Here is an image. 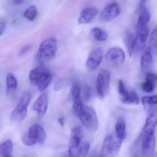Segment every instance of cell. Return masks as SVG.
Masks as SVG:
<instances>
[{
	"mask_svg": "<svg viewBox=\"0 0 157 157\" xmlns=\"http://www.w3.org/2000/svg\"><path fill=\"white\" fill-rule=\"evenodd\" d=\"M14 3L16 5H20L23 3V0H13Z\"/></svg>",
	"mask_w": 157,
	"mask_h": 157,
	"instance_id": "ab89813d",
	"label": "cell"
},
{
	"mask_svg": "<svg viewBox=\"0 0 157 157\" xmlns=\"http://www.w3.org/2000/svg\"><path fill=\"white\" fill-rule=\"evenodd\" d=\"M118 91L121 98L124 97L129 94V91L126 89L124 83L122 80H119L118 82Z\"/></svg>",
	"mask_w": 157,
	"mask_h": 157,
	"instance_id": "d6a6232c",
	"label": "cell"
},
{
	"mask_svg": "<svg viewBox=\"0 0 157 157\" xmlns=\"http://www.w3.org/2000/svg\"><path fill=\"white\" fill-rule=\"evenodd\" d=\"M146 2L147 0H140V6H139L140 11H142V10L146 8L145 5Z\"/></svg>",
	"mask_w": 157,
	"mask_h": 157,
	"instance_id": "74e56055",
	"label": "cell"
},
{
	"mask_svg": "<svg viewBox=\"0 0 157 157\" xmlns=\"http://www.w3.org/2000/svg\"><path fill=\"white\" fill-rule=\"evenodd\" d=\"M84 99L86 101H90L93 98V92L92 88L89 86L86 85L83 88Z\"/></svg>",
	"mask_w": 157,
	"mask_h": 157,
	"instance_id": "1f68e13d",
	"label": "cell"
},
{
	"mask_svg": "<svg viewBox=\"0 0 157 157\" xmlns=\"http://www.w3.org/2000/svg\"><path fill=\"white\" fill-rule=\"evenodd\" d=\"M58 48V42L53 38H50L44 41L40 44L37 53V59L40 63L49 61L56 55Z\"/></svg>",
	"mask_w": 157,
	"mask_h": 157,
	"instance_id": "7a4b0ae2",
	"label": "cell"
},
{
	"mask_svg": "<svg viewBox=\"0 0 157 157\" xmlns=\"http://www.w3.org/2000/svg\"><path fill=\"white\" fill-rule=\"evenodd\" d=\"M62 87V82L61 81L59 80V81H58L55 84L54 88H55V90L56 91H58V90H60Z\"/></svg>",
	"mask_w": 157,
	"mask_h": 157,
	"instance_id": "8d00e7d4",
	"label": "cell"
},
{
	"mask_svg": "<svg viewBox=\"0 0 157 157\" xmlns=\"http://www.w3.org/2000/svg\"><path fill=\"white\" fill-rule=\"evenodd\" d=\"M125 55L121 48H113L110 49L105 55L106 61L111 65L116 67L121 66L124 62Z\"/></svg>",
	"mask_w": 157,
	"mask_h": 157,
	"instance_id": "ba28073f",
	"label": "cell"
},
{
	"mask_svg": "<svg viewBox=\"0 0 157 157\" xmlns=\"http://www.w3.org/2000/svg\"><path fill=\"white\" fill-rule=\"evenodd\" d=\"M6 28V24L3 21H0V37L3 34Z\"/></svg>",
	"mask_w": 157,
	"mask_h": 157,
	"instance_id": "d590c367",
	"label": "cell"
},
{
	"mask_svg": "<svg viewBox=\"0 0 157 157\" xmlns=\"http://www.w3.org/2000/svg\"><path fill=\"white\" fill-rule=\"evenodd\" d=\"M83 107L84 106L83 105L82 99L80 96L75 99H74L73 109L74 112L76 115L79 116V114L82 111Z\"/></svg>",
	"mask_w": 157,
	"mask_h": 157,
	"instance_id": "4dcf8cb0",
	"label": "cell"
},
{
	"mask_svg": "<svg viewBox=\"0 0 157 157\" xmlns=\"http://www.w3.org/2000/svg\"><path fill=\"white\" fill-rule=\"evenodd\" d=\"M48 105V97L47 93L41 94L35 101L33 106L34 111L39 117H42L46 114Z\"/></svg>",
	"mask_w": 157,
	"mask_h": 157,
	"instance_id": "4fadbf2b",
	"label": "cell"
},
{
	"mask_svg": "<svg viewBox=\"0 0 157 157\" xmlns=\"http://www.w3.org/2000/svg\"><path fill=\"white\" fill-rule=\"evenodd\" d=\"M59 124L62 126H63L65 123V118L63 117H60L58 120Z\"/></svg>",
	"mask_w": 157,
	"mask_h": 157,
	"instance_id": "f35d334b",
	"label": "cell"
},
{
	"mask_svg": "<svg viewBox=\"0 0 157 157\" xmlns=\"http://www.w3.org/2000/svg\"><path fill=\"white\" fill-rule=\"evenodd\" d=\"M103 54L100 49H96L90 52L88 57L86 65L89 70L94 71L102 62Z\"/></svg>",
	"mask_w": 157,
	"mask_h": 157,
	"instance_id": "7c38bea8",
	"label": "cell"
},
{
	"mask_svg": "<svg viewBox=\"0 0 157 157\" xmlns=\"http://www.w3.org/2000/svg\"><path fill=\"white\" fill-rule=\"evenodd\" d=\"M136 34L131 31H128L124 37V42L130 57L132 55L134 51Z\"/></svg>",
	"mask_w": 157,
	"mask_h": 157,
	"instance_id": "e0dca14e",
	"label": "cell"
},
{
	"mask_svg": "<svg viewBox=\"0 0 157 157\" xmlns=\"http://www.w3.org/2000/svg\"><path fill=\"white\" fill-rule=\"evenodd\" d=\"M13 144L10 140L0 144V157H13Z\"/></svg>",
	"mask_w": 157,
	"mask_h": 157,
	"instance_id": "ac0fdd59",
	"label": "cell"
},
{
	"mask_svg": "<svg viewBox=\"0 0 157 157\" xmlns=\"http://www.w3.org/2000/svg\"><path fill=\"white\" fill-rule=\"evenodd\" d=\"M143 105L145 107L157 105V95L151 96H145L142 99Z\"/></svg>",
	"mask_w": 157,
	"mask_h": 157,
	"instance_id": "f1b7e54d",
	"label": "cell"
},
{
	"mask_svg": "<svg viewBox=\"0 0 157 157\" xmlns=\"http://www.w3.org/2000/svg\"><path fill=\"white\" fill-rule=\"evenodd\" d=\"M29 80L40 91L46 89L52 80V74L44 64L40 63L36 68L30 72Z\"/></svg>",
	"mask_w": 157,
	"mask_h": 157,
	"instance_id": "6da1fadb",
	"label": "cell"
},
{
	"mask_svg": "<svg viewBox=\"0 0 157 157\" xmlns=\"http://www.w3.org/2000/svg\"><path fill=\"white\" fill-rule=\"evenodd\" d=\"M145 79H148L154 82L157 86V75L154 73H147L145 76Z\"/></svg>",
	"mask_w": 157,
	"mask_h": 157,
	"instance_id": "836d02e7",
	"label": "cell"
},
{
	"mask_svg": "<svg viewBox=\"0 0 157 157\" xmlns=\"http://www.w3.org/2000/svg\"><path fill=\"white\" fill-rule=\"evenodd\" d=\"M81 91V83L78 80L75 81L73 84L71 88L72 96L74 99L77 98L80 96Z\"/></svg>",
	"mask_w": 157,
	"mask_h": 157,
	"instance_id": "83f0119b",
	"label": "cell"
},
{
	"mask_svg": "<svg viewBox=\"0 0 157 157\" xmlns=\"http://www.w3.org/2000/svg\"><path fill=\"white\" fill-rule=\"evenodd\" d=\"M157 124V111L151 112L146 120L145 124L143 129V134L155 133Z\"/></svg>",
	"mask_w": 157,
	"mask_h": 157,
	"instance_id": "2e32d148",
	"label": "cell"
},
{
	"mask_svg": "<svg viewBox=\"0 0 157 157\" xmlns=\"http://www.w3.org/2000/svg\"><path fill=\"white\" fill-rule=\"evenodd\" d=\"M78 116L81 123L89 131L94 132L98 130V120L93 108L88 106H84Z\"/></svg>",
	"mask_w": 157,
	"mask_h": 157,
	"instance_id": "5b68a950",
	"label": "cell"
},
{
	"mask_svg": "<svg viewBox=\"0 0 157 157\" xmlns=\"http://www.w3.org/2000/svg\"><path fill=\"white\" fill-rule=\"evenodd\" d=\"M153 56L150 51L145 52L141 59V67L144 70L150 69L153 65Z\"/></svg>",
	"mask_w": 157,
	"mask_h": 157,
	"instance_id": "ffe728a7",
	"label": "cell"
},
{
	"mask_svg": "<svg viewBox=\"0 0 157 157\" xmlns=\"http://www.w3.org/2000/svg\"><path fill=\"white\" fill-rule=\"evenodd\" d=\"M89 149V143L86 141H82L78 145L70 147L69 155L71 157H85L87 155Z\"/></svg>",
	"mask_w": 157,
	"mask_h": 157,
	"instance_id": "5bb4252c",
	"label": "cell"
},
{
	"mask_svg": "<svg viewBox=\"0 0 157 157\" xmlns=\"http://www.w3.org/2000/svg\"><path fill=\"white\" fill-rule=\"evenodd\" d=\"M82 131L79 127H76L72 129L71 135V146H76L82 142Z\"/></svg>",
	"mask_w": 157,
	"mask_h": 157,
	"instance_id": "d6986e66",
	"label": "cell"
},
{
	"mask_svg": "<svg viewBox=\"0 0 157 157\" xmlns=\"http://www.w3.org/2000/svg\"><path fill=\"white\" fill-rule=\"evenodd\" d=\"M137 21V28L141 27L147 26L150 19V15L146 8L141 11Z\"/></svg>",
	"mask_w": 157,
	"mask_h": 157,
	"instance_id": "cb8c5ba5",
	"label": "cell"
},
{
	"mask_svg": "<svg viewBox=\"0 0 157 157\" xmlns=\"http://www.w3.org/2000/svg\"><path fill=\"white\" fill-rule=\"evenodd\" d=\"M90 34L94 39L98 41H105L108 39L107 32L99 28H94L90 31Z\"/></svg>",
	"mask_w": 157,
	"mask_h": 157,
	"instance_id": "44dd1931",
	"label": "cell"
},
{
	"mask_svg": "<svg viewBox=\"0 0 157 157\" xmlns=\"http://www.w3.org/2000/svg\"><path fill=\"white\" fill-rule=\"evenodd\" d=\"M98 13V10L94 7H87L82 10L78 18L79 25L89 24L95 18Z\"/></svg>",
	"mask_w": 157,
	"mask_h": 157,
	"instance_id": "9a60e30c",
	"label": "cell"
},
{
	"mask_svg": "<svg viewBox=\"0 0 157 157\" xmlns=\"http://www.w3.org/2000/svg\"><path fill=\"white\" fill-rule=\"evenodd\" d=\"M6 80L7 92L8 93H13L17 88V80L12 73L7 75Z\"/></svg>",
	"mask_w": 157,
	"mask_h": 157,
	"instance_id": "603a6c76",
	"label": "cell"
},
{
	"mask_svg": "<svg viewBox=\"0 0 157 157\" xmlns=\"http://www.w3.org/2000/svg\"><path fill=\"white\" fill-rule=\"evenodd\" d=\"M148 48L151 51L157 50V26L153 30L150 35Z\"/></svg>",
	"mask_w": 157,
	"mask_h": 157,
	"instance_id": "4316f807",
	"label": "cell"
},
{
	"mask_svg": "<svg viewBox=\"0 0 157 157\" xmlns=\"http://www.w3.org/2000/svg\"><path fill=\"white\" fill-rule=\"evenodd\" d=\"M121 100L124 104L128 105H137L140 103L139 97L134 91L129 92L126 96L121 98Z\"/></svg>",
	"mask_w": 157,
	"mask_h": 157,
	"instance_id": "7402d4cb",
	"label": "cell"
},
{
	"mask_svg": "<svg viewBox=\"0 0 157 157\" xmlns=\"http://www.w3.org/2000/svg\"><path fill=\"white\" fill-rule=\"evenodd\" d=\"M120 9L116 2L109 4L101 11L100 20L101 22H109L112 21L119 16Z\"/></svg>",
	"mask_w": 157,
	"mask_h": 157,
	"instance_id": "9c48e42d",
	"label": "cell"
},
{
	"mask_svg": "<svg viewBox=\"0 0 157 157\" xmlns=\"http://www.w3.org/2000/svg\"><path fill=\"white\" fill-rule=\"evenodd\" d=\"M31 100L29 93H25L21 99L19 104L13 110L11 114V118L13 120L22 121L26 118L27 114L28 108Z\"/></svg>",
	"mask_w": 157,
	"mask_h": 157,
	"instance_id": "52a82bcc",
	"label": "cell"
},
{
	"mask_svg": "<svg viewBox=\"0 0 157 157\" xmlns=\"http://www.w3.org/2000/svg\"><path fill=\"white\" fill-rule=\"evenodd\" d=\"M148 34L149 28L147 25L144 26L137 28L134 52H136L139 53L144 49L146 45Z\"/></svg>",
	"mask_w": 157,
	"mask_h": 157,
	"instance_id": "8fae6325",
	"label": "cell"
},
{
	"mask_svg": "<svg viewBox=\"0 0 157 157\" xmlns=\"http://www.w3.org/2000/svg\"><path fill=\"white\" fill-rule=\"evenodd\" d=\"M33 46L31 44H28V45H25L20 50L19 52V55H23L25 53H27L28 52L30 51L32 49Z\"/></svg>",
	"mask_w": 157,
	"mask_h": 157,
	"instance_id": "e575fe53",
	"label": "cell"
},
{
	"mask_svg": "<svg viewBox=\"0 0 157 157\" xmlns=\"http://www.w3.org/2000/svg\"><path fill=\"white\" fill-rule=\"evenodd\" d=\"M46 134L44 128L38 124L32 125L28 132L22 138L24 144L28 146H33L36 144H42L46 139Z\"/></svg>",
	"mask_w": 157,
	"mask_h": 157,
	"instance_id": "277c9868",
	"label": "cell"
},
{
	"mask_svg": "<svg viewBox=\"0 0 157 157\" xmlns=\"http://www.w3.org/2000/svg\"><path fill=\"white\" fill-rule=\"evenodd\" d=\"M142 145V155L144 157L152 156L154 153L156 145L155 133L143 134Z\"/></svg>",
	"mask_w": 157,
	"mask_h": 157,
	"instance_id": "30bf717a",
	"label": "cell"
},
{
	"mask_svg": "<svg viewBox=\"0 0 157 157\" xmlns=\"http://www.w3.org/2000/svg\"><path fill=\"white\" fill-rule=\"evenodd\" d=\"M116 135L122 140H123L126 135V126L124 121L120 120L117 122L115 126Z\"/></svg>",
	"mask_w": 157,
	"mask_h": 157,
	"instance_id": "d4e9b609",
	"label": "cell"
},
{
	"mask_svg": "<svg viewBox=\"0 0 157 157\" xmlns=\"http://www.w3.org/2000/svg\"><path fill=\"white\" fill-rule=\"evenodd\" d=\"M38 15V10L36 6L31 5L25 11L24 17L30 21H33Z\"/></svg>",
	"mask_w": 157,
	"mask_h": 157,
	"instance_id": "484cf974",
	"label": "cell"
},
{
	"mask_svg": "<svg viewBox=\"0 0 157 157\" xmlns=\"http://www.w3.org/2000/svg\"><path fill=\"white\" fill-rule=\"evenodd\" d=\"M110 73L108 70L104 69L100 72L97 77L96 89L99 98L103 99L108 95L109 90Z\"/></svg>",
	"mask_w": 157,
	"mask_h": 157,
	"instance_id": "8992f818",
	"label": "cell"
},
{
	"mask_svg": "<svg viewBox=\"0 0 157 157\" xmlns=\"http://www.w3.org/2000/svg\"><path fill=\"white\" fill-rule=\"evenodd\" d=\"M157 87L155 83L148 79H145V81L142 84V89L147 93H151L153 92Z\"/></svg>",
	"mask_w": 157,
	"mask_h": 157,
	"instance_id": "f546056e",
	"label": "cell"
},
{
	"mask_svg": "<svg viewBox=\"0 0 157 157\" xmlns=\"http://www.w3.org/2000/svg\"><path fill=\"white\" fill-rule=\"evenodd\" d=\"M123 140L117 135H109L104 139L101 147L100 156H115L120 152Z\"/></svg>",
	"mask_w": 157,
	"mask_h": 157,
	"instance_id": "3957f363",
	"label": "cell"
}]
</instances>
